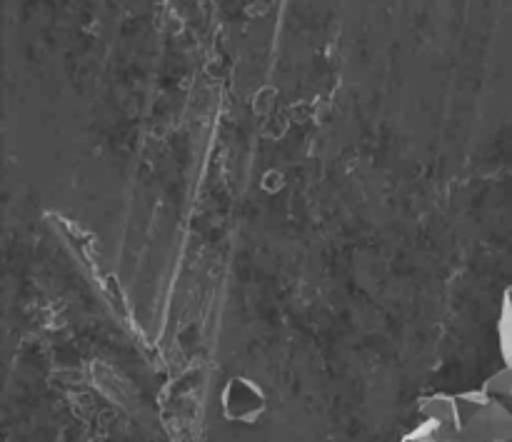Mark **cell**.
Here are the masks:
<instances>
[{
	"instance_id": "6da1fadb",
	"label": "cell",
	"mask_w": 512,
	"mask_h": 442,
	"mask_svg": "<svg viewBox=\"0 0 512 442\" xmlns=\"http://www.w3.org/2000/svg\"><path fill=\"white\" fill-rule=\"evenodd\" d=\"M458 442H512V408L488 390L453 393Z\"/></svg>"
},
{
	"instance_id": "7a4b0ae2",
	"label": "cell",
	"mask_w": 512,
	"mask_h": 442,
	"mask_svg": "<svg viewBox=\"0 0 512 442\" xmlns=\"http://www.w3.org/2000/svg\"><path fill=\"white\" fill-rule=\"evenodd\" d=\"M400 442H458L450 420L420 418L418 425L410 430Z\"/></svg>"
},
{
	"instance_id": "3957f363",
	"label": "cell",
	"mask_w": 512,
	"mask_h": 442,
	"mask_svg": "<svg viewBox=\"0 0 512 442\" xmlns=\"http://www.w3.org/2000/svg\"><path fill=\"white\" fill-rule=\"evenodd\" d=\"M498 345L503 365H512V285L503 293L498 315Z\"/></svg>"
},
{
	"instance_id": "277c9868",
	"label": "cell",
	"mask_w": 512,
	"mask_h": 442,
	"mask_svg": "<svg viewBox=\"0 0 512 442\" xmlns=\"http://www.w3.org/2000/svg\"><path fill=\"white\" fill-rule=\"evenodd\" d=\"M483 390L503 398L512 408V365H503L498 373L490 375V378L483 383Z\"/></svg>"
}]
</instances>
